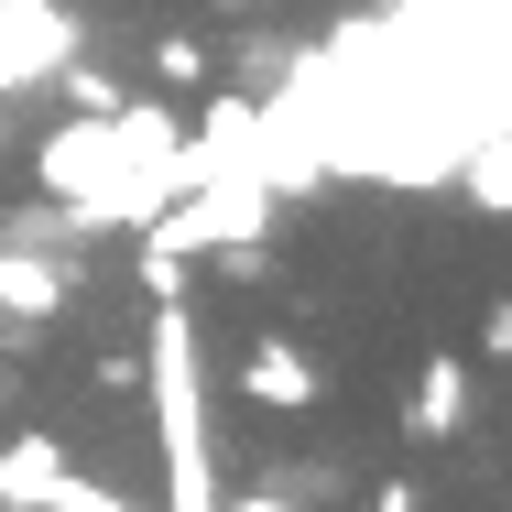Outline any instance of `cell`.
<instances>
[{"instance_id":"52a82bcc","label":"cell","mask_w":512,"mask_h":512,"mask_svg":"<svg viewBox=\"0 0 512 512\" xmlns=\"http://www.w3.org/2000/svg\"><path fill=\"white\" fill-rule=\"evenodd\" d=\"M153 77H164V88H207V77H218V44H207V33H153Z\"/></svg>"},{"instance_id":"3957f363","label":"cell","mask_w":512,"mask_h":512,"mask_svg":"<svg viewBox=\"0 0 512 512\" xmlns=\"http://www.w3.org/2000/svg\"><path fill=\"white\" fill-rule=\"evenodd\" d=\"M66 306H77V262H66V251L0 240V338H44Z\"/></svg>"},{"instance_id":"277c9868","label":"cell","mask_w":512,"mask_h":512,"mask_svg":"<svg viewBox=\"0 0 512 512\" xmlns=\"http://www.w3.org/2000/svg\"><path fill=\"white\" fill-rule=\"evenodd\" d=\"M240 404H262V414H316V404H327L316 349H306V338H251V349H240Z\"/></svg>"},{"instance_id":"9c48e42d","label":"cell","mask_w":512,"mask_h":512,"mask_svg":"<svg viewBox=\"0 0 512 512\" xmlns=\"http://www.w3.org/2000/svg\"><path fill=\"white\" fill-rule=\"evenodd\" d=\"M480 349H491V360H512V295H491V316H480Z\"/></svg>"},{"instance_id":"6da1fadb","label":"cell","mask_w":512,"mask_h":512,"mask_svg":"<svg viewBox=\"0 0 512 512\" xmlns=\"http://www.w3.org/2000/svg\"><path fill=\"white\" fill-rule=\"evenodd\" d=\"M142 393H153V436H164V512H218V436H207V393H197V306H186V284L153 295Z\"/></svg>"},{"instance_id":"7c38bea8","label":"cell","mask_w":512,"mask_h":512,"mask_svg":"<svg viewBox=\"0 0 512 512\" xmlns=\"http://www.w3.org/2000/svg\"><path fill=\"white\" fill-rule=\"evenodd\" d=\"M218 11H262V0H218Z\"/></svg>"},{"instance_id":"30bf717a","label":"cell","mask_w":512,"mask_h":512,"mask_svg":"<svg viewBox=\"0 0 512 512\" xmlns=\"http://www.w3.org/2000/svg\"><path fill=\"white\" fill-rule=\"evenodd\" d=\"M371 512H425V491H414L404 469H393V480H371Z\"/></svg>"},{"instance_id":"7a4b0ae2","label":"cell","mask_w":512,"mask_h":512,"mask_svg":"<svg viewBox=\"0 0 512 512\" xmlns=\"http://www.w3.org/2000/svg\"><path fill=\"white\" fill-rule=\"evenodd\" d=\"M88 44V22L66 0H0V99L22 88H55V66Z\"/></svg>"},{"instance_id":"5b68a950","label":"cell","mask_w":512,"mask_h":512,"mask_svg":"<svg viewBox=\"0 0 512 512\" xmlns=\"http://www.w3.org/2000/svg\"><path fill=\"white\" fill-rule=\"evenodd\" d=\"M469 414H480L469 360H458V349H436V360L414 371V393H404V436H414V447H447V436H469Z\"/></svg>"},{"instance_id":"8fae6325","label":"cell","mask_w":512,"mask_h":512,"mask_svg":"<svg viewBox=\"0 0 512 512\" xmlns=\"http://www.w3.org/2000/svg\"><path fill=\"white\" fill-rule=\"evenodd\" d=\"M218 512H295V502H273V491H262V502H218Z\"/></svg>"},{"instance_id":"8992f818","label":"cell","mask_w":512,"mask_h":512,"mask_svg":"<svg viewBox=\"0 0 512 512\" xmlns=\"http://www.w3.org/2000/svg\"><path fill=\"white\" fill-rule=\"evenodd\" d=\"M458 207L512 218V120H480V131L458 142Z\"/></svg>"},{"instance_id":"ba28073f","label":"cell","mask_w":512,"mask_h":512,"mask_svg":"<svg viewBox=\"0 0 512 512\" xmlns=\"http://www.w3.org/2000/svg\"><path fill=\"white\" fill-rule=\"evenodd\" d=\"M55 88H66V99H77V109H88V120H109V109H120V99H131V88H120V77H109V66H99V55H88V44H77V55H66V66H55Z\"/></svg>"}]
</instances>
